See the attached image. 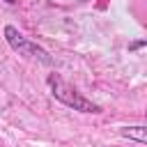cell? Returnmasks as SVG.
I'll list each match as a JSON object with an SVG mask.
<instances>
[{
	"instance_id": "cell-3",
	"label": "cell",
	"mask_w": 147,
	"mask_h": 147,
	"mask_svg": "<svg viewBox=\"0 0 147 147\" xmlns=\"http://www.w3.org/2000/svg\"><path fill=\"white\" fill-rule=\"evenodd\" d=\"M119 133H122L124 138H129V140L140 142V145L147 142V129H145V126H124V129H119Z\"/></svg>"
},
{
	"instance_id": "cell-1",
	"label": "cell",
	"mask_w": 147,
	"mask_h": 147,
	"mask_svg": "<svg viewBox=\"0 0 147 147\" xmlns=\"http://www.w3.org/2000/svg\"><path fill=\"white\" fill-rule=\"evenodd\" d=\"M46 83H48V87H51V94H53L60 103H64V106H69V108H74V110H78V113H101V106H96L94 101L85 99L74 85L64 83L57 74H51V76L46 78Z\"/></svg>"
},
{
	"instance_id": "cell-2",
	"label": "cell",
	"mask_w": 147,
	"mask_h": 147,
	"mask_svg": "<svg viewBox=\"0 0 147 147\" xmlns=\"http://www.w3.org/2000/svg\"><path fill=\"white\" fill-rule=\"evenodd\" d=\"M2 34H5V41L11 46V51H16L18 55H23V57H34V60H39V62H44V64H51V62H53V57L48 55V51H44L39 44H34L32 39H28V37H25L23 32H18L14 25H5Z\"/></svg>"
},
{
	"instance_id": "cell-4",
	"label": "cell",
	"mask_w": 147,
	"mask_h": 147,
	"mask_svg": "<svg viewBox=\"0 0 147 147\" xmlns=\"http://www.w3.org/2000/svg\"><path fill=\"white\" fill-rule=\"evenodd\" d=\"M147 46V41L145 39H138V41H131L129 44V51H140V48H145Z\"/></svg>"
}]
</instances>
